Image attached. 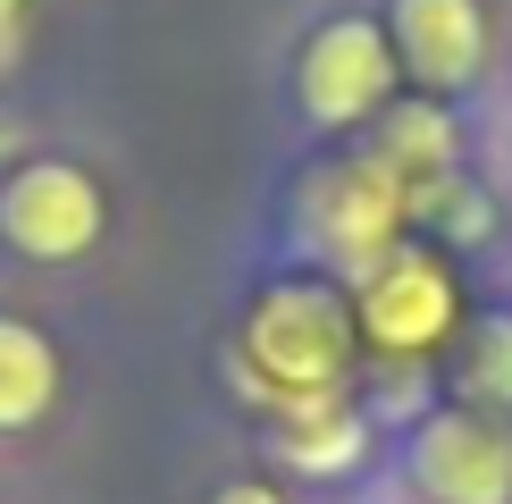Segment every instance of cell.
<instances>
[{
  "mask_svg": "<svg viewBox=\"0 0 512 504\" xmlns=\"http://www.w3.org/2000/svg\"><path fill=\"white\" fill-rule=\"evenodd\" d=\"M361 446H370V429H361V412H345L336 395H303L294 420H286V462H294V471H311V479L353 471Z\"/></svg>",
  "mask_w": 512,
  "mask_h": 504,
  "instance_id": "9",
  "label": "cell"
},
{
  "mask_svg": "<svg viewBox=\"0 0 512 504\" xmlns=\"http://www.w3.org/2000/svg\"><path fill=\"white\" fill-rule=\"evenodd\" d=\"M395 219H403V185H395L387 160L336 168V177H319V194H311L319 244H328L336 261L353 269V278H370V269L395 252Z\"/></svg>",
  "mask_w": 512,
  "mask_h": 504,
  "instance_id": "6",
  "label": "cell"
},
{
  "mask_svg": "<svg viewBox=\"0 0 512 504\" xmlns=\"http://www.w3.org/2000/svg\"><path fill=\"white\" fill-rule=\"evenodd\" d=\"M210 504H286V496H277V488H261V479H236V488H219Z\"/></svg>",
  "mask_w": 512,
  "mask_h": 504,
  "instance_id": "11",
  "label": "cell"
},
{
  "mask_svg": "<svg viewBox=\"0 0 512 504\" xmlns=\"http://www.w3.org/2000/svg\"><path fill=\"white\" fill-rule=\"evenodd\" d=\"M479 387L496 395V404H512V320L479 328Z\"/></svg>",
  "mask_w": 512,
  "mask_h": 504,
  "instance_id": "10",
  "label": "cell"
},
{
  "mask_svg": "<svg viewBox=\"0 0 512 504\" xmlns=\"http://www.w3.org/2000/svg\"><path fill=\"white\" fill-rule=\"evenodd\" d=\"M0 236L26 261H76L101 244V185L68 160H26L0 185Z\"/></svg>",
  "mask_w": 512,
  "mask_h": 504,
  "instance_id": "2",
  "label": "cell"
},
{
  "mask_svg": "<svg viewBox=\"0 0 512 504\" xmlns=\"http://www.w3.org/2000/svg\"><path fill=\"white\" fill-rule=\"evenodd\" d=\"M395 51L403 68L437 93L479 76L487 59V26H479V0H395Z\"/></svg>",
  "mask_w": 512,
  "mask_h": 504,
  "instance_id": "7",
  "label": "cell"
},
{
  "mask_svg": "<svg viewBox=\"0 0 512 504\" xmlns=\"http://www.w3.org/2000/svg\"><path fill=\"white\" fill-rule=\"evenodd\" d=\"M412 488L429 504H512V437L479 412H437L412 437Z\"/></svg>",
  "mask_w": 512,
  "mask_h": 504,
  "instance_id": "4",
  "label": "cell"
},
{
  "mask_svg": "<svg viewBox=\"0 0 512 504\" xmlns=\"http://www.w3.org/2000/svg\"><path fill=\"white\" fill-rule=\"evenodd\" d=\"M353 320H361V336H370V345L420 353V345H437V336L454 328V278H445L429 252H387V261L361 278Z\"/></svg>",
  "mask_w": 512,
  "mask_h": 504,
  "instance_id": "5",
  "label": "cell"
},
{
  "mask_svg": "<svg viewBox=\"0 0 512 504\" xmlns=\"http://www.w3.org/2000/svg\"><path fill=\"white\" fill-rule=\"evenodd\" d=\"M294 93H303V110L319 126L370 118L378 101L395 93V42H387V26H370V17H328V26L303 42Z\"/></svg>",
  "mask_w": 512,
  "mask_h": 504,
  "instance_id": "3",
  "label": "cell"
},
{
  "mask_svg": "<svg viewBox=\"0 0 512 504\" xmlns=\"http://www.w3.org/2000/svg\"><path fill=\"white\" fill-rule=\"evenodd\" d=\"M353 328L361 320H353L345 294H328V286H277V294H261V311H252L244 353L277 378V387H294V404H303V395H328L336 378H345Z\"/></svg>",
  "mask_w": 512,
  "mask_h": 504,
  "instance_id": "1",
  "label": "cell"
},
{
  "mask_svg": "<svg viewBox=\"0 0 512 504\" xmlns=\"http://www.w3.org/2000/svg\"><path fill=\"white\" fill-rule=\"evenodd\" d=\"M51 404H59V353H51V336L26 328V320H0V437L34 429Z\"/></svg>",
  "mask_w": 512,
  "mask_h": 504,
  "instance_id": "8",
  "label": "cell"
}]
</instances>
